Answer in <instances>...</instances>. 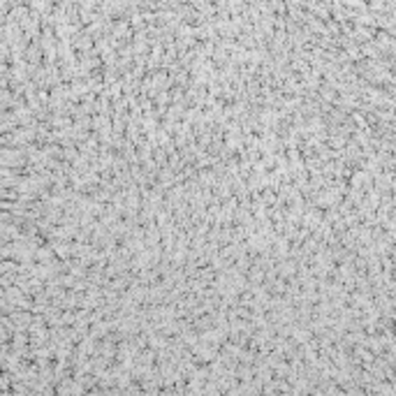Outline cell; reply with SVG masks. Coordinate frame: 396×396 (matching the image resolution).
Wrapping results in <instances>:
<instances>
[{
	"label": "cell",
	"instance_id": "1",
	"mask_svg": "<svg viewBox=\"0 0 396 396\" xmlns=\"http://www.w3.org/2000/svg\"><path fill=\"white\" fill-rule=\"evenodd\" d=\"M9 213V211H7ZM84 216H109V213H84ZM141 216H128V220H139Z\"/></svg>",
	"mask_w": 396,
	"mask_h": 396
}]
</instances>
